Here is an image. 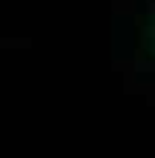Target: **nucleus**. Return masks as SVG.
I'll use <instances>...</instances> for the list:
<instances>
[{"label": "nucleus", "instance_id": "obj_1", "mask_svg": "<svg viewBox=\"0 0 155 158\" xmlns=\"http://www.w3.org/2000/svg\"><path fill=\"white\" fill-rule=\"evenodd\" d=\"M147 52H149V58L155 60V9H152V15L147 20Z\"/></svg>", "mask_w": 155, "mask_h": 158}]
</instances>
